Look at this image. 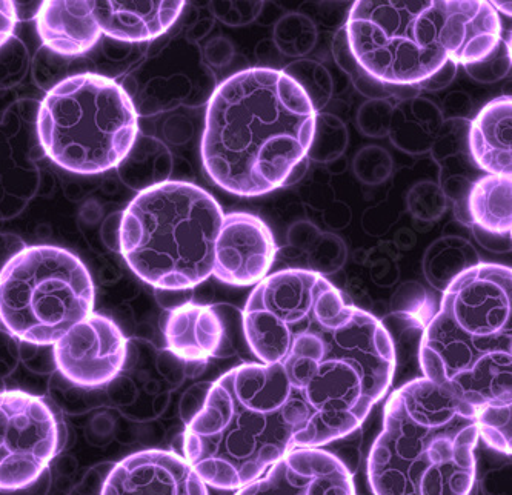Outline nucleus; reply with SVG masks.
I'll return each instance as SVG.
<instances>
[{"label":"nucleus","instance_id":"nucleus-26","mask_svg":"<svg viewBox=\"0 0 512 495\" xmlns=\"http://www.w3.org/2000/svg\"><path fill=\"white\" fill-rule=\"evenodd\" d=\"M479 439L489 446L511 456V403H499L477 409Z\"/></svg>","mask_w":512,"mask_h":495},{"label":"nucleus","instance_id":"nucleus-12","mask_svg":"<svg viewBox=\"0 0 512 495\" xmlns=\"http://www.w3.org/2000/svg\"><path fill=\"white\" fill-rule=\"evenodd\" d=\"M236 495H356L353 474L322 448H294Z\"/></svg>","mask_w":512,"mask_h":495},{"label":"nucleus","instance_id":"nucleus-3","mask_svg":"<svg viewBox=\"0 0 512 495\" xmlns=\"http://www.w3.org/2000/svg\"><path fill=\"white\" fill-rule=\"evenodd\" d=\"M306 422L279 365L247 363L216 380L183 434V457L207 486L237 491L296 448Z\"/></svg>","mask_w":512,"mask_h":495},{"label":"nucleus","instance_id":"nucleus-7","mask_svg":"<svg viewBox=\"0 0 512 495\" xmlns=\"http://www.w3.org/2000/svg\"><path fill=\"white\" fill-rule=\"evenodd\" d=\"M223 211L194 183L165 180L139 191L120 220V253L143 282L193 290L213 276Z\"/></svg>","mask_w":512,"mask_h":495},{"label":"nucleus","instance_id":"nucleus-14","mask_svg":"<svg viewBox=\"0 0 512 495\" xmlns=\"http://www.w3.org/2000/svg\"><path fill=\"white\" fill-rule=\"evenodd\" d=\"M100 495L210 494L185 457L162 449H145L111 468Z\"/></svg>","mask_w":512,"mask_h":495},{"label":"nucleus","instance_id":"nucleus-8","mask_svg":"<svg viewBox=\"0 0 512 495\" xmlns=\"http://www.w3.org/2000/svg\"><path fill=\"white\" fill-rule=\"evenodd\" d=\"M36 130L40 147L57 167L97 176L127 159L139 134V114L116 80L77 74L48 91Z\"/></svg>","mask_w":512,"mask_h":495},{"label":"nucleus","instance_id":"nucleus-30","mask_svg":"<svg viewBox=\"0 0 512 495\" xmlns=\"http://www.w3.org/2000/svg\"><path fill=\"white\" fill-rule=\"evenodd\" d=\"M393 110L388 100H368L357 111V128L371 139H382L389 134Z\"/></svg>","mask_w":512,"mask_h":495},{"label":"nucleus","instance_id":"nucleus-23","mask_svg":"<svg viewBox=\"0 0 512 495\" xmlns=\"http://www.w3.org/2000/svg\"><path fill=\"white\" fill-rule=\"evenodd\" d=\"M273 44L286 57H303L317 45L319 33L310 17L300 13H288L274 25Z\"/></svg>","mask_w":512,"mask_h":495},{"label":"nucleus","instance_id":"nucleus-28","mask_svg":"<svg viewBox=\"0 0 512 495\" xmlns=\"http://www.w3.org/2000/svg\"><path fill=\"white\" fill-rule=\"evenodd\" d=\"M511 70V42L500 37L499 44L485 59L465 65L469 77L482 84H493L503 79Z\"/></svg>","mask_w":512,"mask_h":495},{"label":"nucleus","instance_id":"nucleus-13","mask_svg":"<svg viewBox=\"0 0 512 495\" xmlns=\"http://www.w3.org/2000/svg\"><path fill=\"white\" fill-rule=\"evenodd\" d=\"M276 254L273 233L260 217L223 214L214 245L213 276L231 286H256L270 273Z\"/></svg>","mask_w":512,"mask_h":495},{"label":"nucleus","instance_id":"nucleus-32","mask_svg":"<svg viewBox=\"0 0 512 495\" xmlns=\"http://www.w3.org/2000/svg\"><path fill=\"white\" fill-rule=\"evenodd\" d=\"M457 68H459V65L448 60L440 70H437L433 76L426 79L422 84L417 85V87L425 88V90L428 91L445 90V88H448L449 85L453 84V80L456 79Z\"/></svg>","mask_w":512,"mask_h":495},{"label":"nucleus","instance_id":"nucleus-17","mask_svg":"<svg viewBox=\"0 0 512 495\" xmlns=\"http://www.w3.org/2000/svg\"><path fill=\"white\" fill-rule=\"evenodd\" d=\"M36 25L42 44L60 56H82L102 36L93 2H42Z\"/></svg>","mask_w":512,"mask_h":495},{"label":"nucleus","instance_id":"nucleus-19","mask_svg":"<svg viewBox=\"0 0 512 495\" xmlns=\"http://www.w3.org/2000/svg\"><path fill=\"white\" fill-rule=\"evenodd\" d=\"M445 122V114L436 103L423 97L400 100L394 105L389 139L403 153H428L433 148Z\"/></svg>","mask_w":512,"mask_h":495},{"label":"nucleus","instance_id":"nucleus-16","mask_svg":"<svg viewBox=\"0 0 512 495\" xmlns=\"http://www.w3.org/2000/svg\"><path fill=\"white\" fill-rule=\"evenodd\" d=\"M165 339L174 356L191 363L227 356V326L213 306L183 303L176 306L165 325Z\"/></svg>","mask_w":512,"mask_h":495},{"label":"nucleus","instance_id":"nucleus-15","mask_svg":"<svg viewBox=\"0 0 512 495\" xmlns=\"http://www.w3.org/2000/svg\"><path fill=\"white\" fill-rule=\"evenodd\" d=\"M187 2H162V0H107L93 2V14L100 33L120 42L136 44L150 42L167 33Z\"/></svg>","mask_w":512,"mask_h":495},{"label":"nucleus","instance_id":"nucleus-18","mask_svg":"<svg viewBox=\"0 0 512 495\" xmlns=\"http://www.w3.org/2000/svg\"><path fill=\"white\" fill-rule=\"evenodd\" d=\"M511 119V96H502L485 105L469 125V156L480 171L491 176H511Z\"/></svg>","mask_w":512,"mask_h":495},{"label":"nucleus","instance_id":"nucleus-1","mask_svg":"<svg viewBox=\"0 0 512 495\" xmlns=\"http://www.w3.org/2000/svg\"><path fill=\"white\" fill-rule=\"evenodd\" d=\"M242 328L254 356L279 365L305 405L296 448H322L353 434L393 383L396 348L388 329L316 271L266 276L248 297Z\"/></svg>","mask_w":512,"mask_h":495},{"label":"nucleus","instance_id":"nucleus-21","mask_svg":"<svg viewBox=\"0 0 512 495\" xmlns=\"http://www.w3.org/2000/svg\"><path fill=\"white\" fill-rule=\"evenodd\" d=\"M479 254L462 237H443L426 251L423 271L426 279L439 291H445L460 274L479 265Z\"/></svg>","mask_w":512,"mask_h":495},{"label":"nucleus","instance_id":"nucleus-9","mask_svg":"<svg viewBox=\"0 0 512 495\" xmlns=\"http://www.w3.org/2000/svg\"><path fill=\"white\" fill-rule=\"evenodd\" d=\"M93 277L71 251L27 246L0 270V322L20 342L54 345L94 313Z\"/></svg>","mask_w":512,"mask_h":495},{"label":"nucleus","instance_id":"nucleus-24","mask_svg":"<svg viewBox=\"0 0 512 495\" xmlns=\"http://www.w3.org/2000/svg\"><path fill=\"white\" fill-rule=\"evenodd\" d=\"M282 71L299 85L300 90L310 99L316 113H322L323 108L333 99V76L316 60H296L293 64L286 65Z\"/></svg>","mask_w":512,"mask_h":495},{"label":"nucleus","instance_id":"nucleus-22","mask_svg":"<svg viewBox=\"0 0 512 495\" xmlns=\"http://www.w3.org/2000/svg\"><path fill=\"white\" fill-rule=\"evenodd\" d=\"M333 54L340 70L345 71L350 76L351 82H353L357 91L368 99L388 100L389 97H402L403 94H405L406 99L416 97L413 94L406 93V90L411 87H391V85L382 84V82L366 73L351 53L348 39H346L345 27L339 28V31L334 34Z\"/></svg>","mask_w":512,"mask_h":495},{"label":"nucleus","instance_id":"nucleus-36","mask_svg":"<svg viewBox=\"0 0 512 495\" xmlns=\"http://www.w3.org/2000/svg\"><path fill=\"white\" fill-rule=\"evenodd\" d=\"M0 489H2V491H7V465H5L2 442H0Z\"/></svg>","mask_w":512,"mask_h":495},{"label":"nucleus","instance_id":"nucleus-29","mask_svg":"<svg viewBox=\"0 0 512 495\" xmlns=\"http://www.w3.org/2000/svg\"><path fill=\"white\" fill-rule=\"evenodd\" d=\"M408 208L413 216L422 220H434L442 216L446 208V197L442 188L433 182H420L408 193Z\"/></svg>","mask_w":512,"mask_h":495},{"label":"nucleus","instance_id":"nucleus-2","mask_svg":"<svg viewBox=\"0 0 512 495\" xmlns=\"http://www.w3.org/2000/svg\"><path fill=\"white\" fill-rule=\"evenodd\" d=\"M317 113L282 70L253 67L217 85L208 102L202 162L217 187L257 197L285 187L306 159Z\"/></svg>","mask_w":512,"mask_h":495},{"label":"nucleus","instance_id":"nucleus-5","mask_svg":"<svg viewBox=\"0 0 512 495\" xmlns=\"http://www.w3.org/2000/svg\"><path fill=\"white\" fill-rule=\"evenodd\" d=\"M423 377L474 409L511 403L512 271L479 263L443 291L419 348Z\"/></svg>","mask_w":512,"mask_h":495},{"label":"nucleus","instance_id":"nucleus-37","mask_svg":"<svg viewBox=\"0 0 512 495\" xmlns=\"http://www.w3.org/2000/svg\"><path fill=\"white\" fill-rule=\"evenodd\" d=\"M491 5H493V8L497 11V13L502 11V13L511 16V2H491Z\"/></svg>","mask_w":512,"mask_h":495},{"label":"nucleus","instance_id":"nucleus-33","mask_svg":"<svg viewBox=\"0 0 512 495\" xmlns=\"http://www.w3.org/2000/svg\"><path fill=\"white\" fill-rule=\"evenodd\" d=\"M19 16H17L14 2H0V48L7 44L16 30Z\"/></svg>","mask_w":512,"mask_h":495},{"label":"nucleus","instance_id":"nucleus-10","mask_svg":"<svg viewBox=\"0 0 512 495\" xmlns=\"http://www.w3.org/2000/svg\"><path fill=\"white\" fill-rule=\"evenodd\" d=\"M0 442L8 491L36 483L60 446L59 425L48 403L22 391L0 393Z\"/></svg>","mask_w":512,"mask_h":495},{"label":"nucleus","instance_id":"nucleus-35","mask_svg":"<svg viewBox=\"0 0 512 495\" xmlns=\"http://www.w3.org/2000/svg\"><path fill=\"white\" fill-rule=\"evenodd\" d=\"M308 168H310V160L305 159L300 163L299 167L294 168L293 173H291V176L286 180L285 187H291V185H294L297 180L302 179V177L305 176L306 171H308Z\"/></svg>","mask_w":512,"mask_h":495},{"label":"nucleus","instance_id":"nucleus-31","mask_svg":"<svg viewBox=\"0 0 512 495\" xmlns=\"http://www.w3.org/2000/svg\"><path fill=\"white\" fill-rule=\"evenodd\" d=\"M265 2H211L217 19L230 27H245L262 13Z\"/></svg>","mask_w":512,"mask_h":495},{"label":"nucleus","instance_id":"nucleus-20","mask_svg":"<svg viewBox=\"0 0 512 495\" xmlns=\"http://www.w3.org/2000/svg\"><path fill=\"white\" fill-rule=\"evenodd\" d=\"M511 176H486L474 182L466 200L469 222L483 233L511 237Z\"/></svg>","mask_w":512,"mask_h":495},{"label":"nucleus","instance_id":"nucleus-4","mask_svg":"<svg viewBox=\"0 0 512 495\" xmlns=\"http://www.w3.org/2000/svg\"><path fill=\"white\" fill-rule=\"evenodd\" d=\"M346 39L360 67L382 84L417 87L451 60L476 64L502 37L491 2H354Z\"/></svg>","mask_w":512,"mask_h":495},{"label":"nucleus","instance_id":"nucleus-34","mask_svg":"<svg viewBox=\"0 0 512 495\" xmlns=\"http://www.w3.org/2000/svg\"><path fill=\"white\" fill-rule=\"evenodd\" d=\"M210 53H208V57H210V62H213L216 67H225V65L233 59L234 56V47L231 44L230 40L216 39V42L210 45Z\"/></svg>","mask_w":512,"mask_h":495},{"label":"nucleus","instance_id":"nucleus-11","mask_svg":"<svg viewBox=\"0 0 512 495\" xmlns=\"http://www.w3.org/2000/svg\"><path fill=\"white\" fill-rule=\"evenodd\" d=\"M53 356L59 373L73 385L102 388L124 369L128 339L113 319L93 313L54 343Z\"/></svg>","mask_w":512,"mask_h":495},{"label":"nucleus","instance_id":"nucleus-6","mask_svg":"<svg viewBox=\"0 0 512 495\" xmlns=\"http://www.w3.org/2000/svg\"><path fill=\"white\" fill-rule=\"evenodd\" d=\"M476 409L425 377L396 389L368 457L374 495H469L476 483Z\"/></svg>","mask_w":512,"mask_h":495},{"label":"nucleus","instance_id":"nucleus-25","mask_svg":"<svg viewBox=\"0 0 512 495\" xmlns=\"http://www.w3.org/2000/svg\"><path fill=\"white\" fill-rule=\"evenodd\" d=\"M348 147V130L343 120L330 113H317L313 140L306 159L331 163L339 159Z\"/></svg>","mask_w":512,"mask_h":495},{"label":"nucleus","instance_id":"nucleus-27","mask_svg":"<svg viewBox=\"0 0 512 495\" xmlns=\"http://www.w3.org/2000/svg\"><path fill=\"white\" fill-rule=\"evenodd\" d=\"M353 170L360 182L376 187L393 174V157L385 148L371 145L356 154L353 160Z\"/></svg>","mask_w":512,"mask_h":495}]
</instances>
